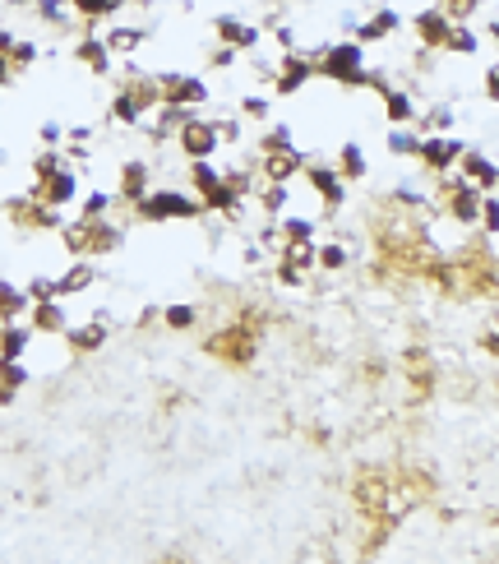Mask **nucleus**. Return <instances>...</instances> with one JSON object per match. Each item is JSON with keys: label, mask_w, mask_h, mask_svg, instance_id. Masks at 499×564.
<instances>
[{"label": "nucleus", "mask_w": 499, "mask_h": 564, "mask_svg": "<svg viewBox=\"0 0 499 564\" xmlns=\"http://www.w3.org/2000/svg\"><path fill=\"white\" fill-rule=\"evenodd\" d=\"M278 282H282V287H305V269H296V264H287V259H278Z\"/></svg>", "instance_id": "nucleus-48"}, {"label": "nucleus", "mask_w": 499, "mask_h": 564, "mask_svg": "<svg viewBox=\"0 0 499 564\" xmlns=\"http://www.w3.org/2000/svg\"><path fill=\"white\" fill-rule=\"evenodd\" d=\"M236 60H241V51H236V47H226V42H218V51L208 56V65H213V70H232Z\"/></svg>", "instance_id": "nucleus-47"}, {"label": "nucleus", "mask_w": 499, "mask_h": 564, "mask_svg": "<svg viewBox=\"0 0 499 564\" xmlns=\"http://www.w3.org/2000/svg\"><path fill=\"white\" fill-rule=\"evenodd\" d=\"M162 324L176 329V333H190V329L199 324V306H190V301H176V306L162 310Z\"/></svg>", "instance_id": "nucleus-30"}, {"label": "nucleus", "mask_w": 499, "mask_h": 564, "mask_svg": "<svg viewBox=\"0 0 499 564\" xmlns=\"http://www.w3.org/2000/svg\"><path fill=\"white\" fill-rule=\"evenodd\" d=\"M203 213H208V209H203L199 194L172 190V186H153V190L134 204V217H143V223H199Z\"/></svg>", "instance_id": "nucleus-1"}, {"label": "nucleus", "mask_w": 499, "mask_h": 564, "mask_svg": "<svg viewBox=\"0 0 499 564\" xmlns=\"http://www.w3.org/2000/svg\"><path fill=\"white\" fill-rule=\"evenodd\" d=\"M56 282H60V296H79V292H88L93 282H97V264H93V255H79L74 264H70L65 273H60Z\"/></svg>", "instance_id": "nucleus-18"}, {"label": "nucleus", "mask_w": 499, "mask_h": 564, "mask_svg": "<svg viewBox=\"0 0 499 564\" xmlns=\"http://www.w3.org/2000/svg\"><path fill=\"white\" fill-rule=\"evenodd\" d=\"M278 232H282V240H315V223L310 217H282Z\"/></svg>", "instance_id": "nucleus-41"}, {"label": "nucleus", "mask_w": 499, "mask_h": 564, "mask_svg": "<svg viewBox=\"0 0 499 564\" xmlns=\"http://www.w3.org/2000/svg\"><path fill=\"white\" fill-rule=\"evenodd\" d=\"M403 24H407V19H403L398 10H374V14L365 19V24H357L351 33H357V42L365 47V42H384V37H393Z\"/></svg>", "instance_id": "nucleus-14"}, {"label": "nucleus", "mask_w": 499, "mask_h": 564, "mask_svg": "<svg viewBox=\"0 0 499 564\" xmlns=\"http://www.w3.org/2000/svg\"><path fill=\"white\" fill-rule=\"evenodd\" d=\"M416 130H421V134L453 130V103H440V107H430V111H416Z\"/></svg>", "instance_id": "nucleus-29"}, {"label": "nucleus", "mask_w": 499, "mask_h": 564, "mask_svg": "<svg viewBox=\"0 0 499 564\" xmlns=\"http://www.w3.org/2000/svg\"><path fill=\"white\" fill-rule=\"evenodd\" d=\"M33 10H37L42 24H51V28H60V33L74 24V19H70V0H37Z\"/></svg>", "instance_id": "nucleus-32"}, {"label": "nucleus", "mask_w": 499, "mask_h": 564, "mask_svg": "<svg viewBox=\"0 0 499 564\" xmlns=\"http://www.w3.org/2000/svg\"><path fill=\"white\" fill-rule=\"evenodd\" d=\"M449 19H453V24H467V19L476 14V10H481V0H444V5H440Z\"/></svg>", "instance_id": "nucleus-44"}, {"label": "nucleus", "mask_w": 499, "mask_h": 564, "mask_svg": "<svg viewBox=\"0 0 499 564\" xmlns=\"http://www.w3.org/2000/svg\"><path fill=\"white\" fill-rule=\"evenodd\" d=\"M213 33H218V42L236 47L241 56H245V51H255V47H259V37H264V28H255V24H241L236 14H218V19H213Z\"/></svg>", "instance_id": "nucleus-10"}, {"label": "nucleus", "mask_w": 499, "mask_h": 564, "mask_svg": "<svg viewBox=\"0 0 499 564\" xmlns=\"http://www.w3.org/2000/svg\"><path fill=\"white\" fill-rule=\"evenodd\" d=\"M14 37H19L14 28H5V24H0V51H10V47H14Z\"/></svg>", "instance_id": "nucleus-53"}, {"label": "nucleus", "mask_w": 499, "mask_h": 564, "mask_svg": "<svg viewBox=\"0 0 499 564\" xmlns=\"http://www.w3.org/2000/svg\"><path fill=\"white\" fill-rule=\"evenodd\" d=\"M149 190H153V167H149V163H139V157H134V163H125V167H120L116 204H130V209H134Z\"/></svg>", "instance_id": "nucleus-9"}, {"label": "nucleus", "mask_w": 499, "mask_h": 564, "mask_svg": "<svg viewBox=\"0 0 499 564\" xmlns=\"http://www.w3.org/2000/svg\"><path fill=\"white\" fill-rule=\"evenodd\" d=\"M33 194H37V199H42V204H47V209H70L74 199H79V171L65 163V167H60L56 176L37 180V190H33Z\"/></svg>", "instance_id": "nucleus-8"}, {"label": "nucleus", "mask_w": 499, "mask_h": 564, "mask_svg": "<svg viewBox=\"0 0 499 564\" xmlns=\"http://www.w3.org/2000/svg\"><path fill=\"white\" fill-rule=\"evenodd\" d=\"M384 97V116H388V126H411V120H416V97L407 93V88H384L380 93Z\"/></svg>", "instance_id": "nucleus-21"}, {"label": "nucleus", "mask_w": 499, "mask_h": 564, "mask_svg": "<svg viewBox=\"0 0 499 564\" xmlns=\"http://www.w3.org/2000/svg\"><path fill=\"white\" fill-rule=\"evenodd\" d=\"M120 246H125V227L111 223V213L97 217V223H88V255H93V259H97V255H111V250H120Z\"/></svg>", "instance_id": "nucleus-19"}, {"label": "nucleus", "mask_w": 499, "mask_h": 564, "mask_svg": "<svg viewBox=\"0 0 499 564\" xmlns=\"http://www.w3.org/2000/svg\"><path fill=\"white\" fill-rule=\"evenodd\" d=\"M28 324H33V333H65L70 319H65V310H60V296L56 301H33Z\"/></svg>", "instance_id": "nucleus-17"}, {"label": "nucleus", "mask_w": 499, "mask_h": 564, "mask_svg": "<svg viewBox=\"0 0 499 564\" xmlns=\"http://www.w3.org/2000/svg\"><path fill=\"white\" fill-rule=\"evenodd\" d=\"M268 28H273V37H278L282 51H296V33H291V24H273V19H268Z\"/></svg>", "instance_id": "nucleus-49"}, {"label": "nucleus", "mask_w": 499, "mask_h": 564, "mask_svg": "<svg viewBox=\"0 0 499 564\" xmlns=\"http://www.w3.org/2000/svg\"><path fill=\"white\" fill-rule=\"evenodd\" d=\"M74 56H79V65H88L97 79H107L111 70H116V56H111V47L107 42H102V33H83L79 37V42H74Z\"/></svg>", "instance_id": "nucleus-11"}, {"label": "nucleus", "mask_w": 499, "mask_h": 564, "mask_svg": "<svg viewBox=\"0 0 499 564\" xmlns=\"http://www.w3.org/2000/svg\"><path fill=\"white\" fill-rule=\"evenodd\" d=\"M268 111H273V97H268V93H245V97H241V116L268 120Z\"/></svg>", "instance_id": "nucleus-40"}, {"label": "nucleus", "mask_w": 499, "mask_h": 564, "mask_svg": "<svg viewBox=\"0 0 499 564\" xmlns=\"http://www.w3.org/2000/svg\"><path fill=\"white\" fill-rule=\"evenodd\" d=\"M28 301H56L60 296V282L51 278V273H37V278H28Z\"/></svg>", "instance_id": "nucleus-39"}, {"label": "nucleus", "mask_w": 499, "mask_h": 564, "mask_svg": "<svg viewBox=\"0 0 499 564\" xmlns=\"http://www.w3.org/2000/svg\"><path fill=\"white\" fill-rule=\"evenodd\" d=\"M259 149H264V153H282V149H296V144H291V126H273V130H268V134L259 139Z\"/></svg>", "instance_id": "nucleus-43"}, {"label": "nucleus", "mask_w": 499, "mask_h": 564, "mask_svg": "<svg viewBox=\"0 0 499 564\" xmlns=\"http://www.w3.org/2000/svg\"><path fill=\"white\" fill-rule=\"evenodd\" d=\"M218 126V139L222 144H241V134H245V126H241V116H226V120H213Z\"/></svg>", "instance_id": "nucleus-46"}, {"label": "nucleus", "mask_w": 499, "mask_h": 564, "mask_svg": "<svg viewBox=\"0 0 499 564\" xmlns=\"http://www.w3.org/2000/svg\"><path fill=\"white\" fill-rule=\"evenodd\" d=\"M301 176L315 186V194H319V204L328 209V213H338L342 204H347V180H342V171L338 167H324V163H305L301 167Z\"/></svg>", "instance_id": "nucleus-7"}, {"label": "nucleus", "mask_w": 499, "mask_h": 564, "mask_svg": "<svg viewBox=\"0 0 499 564\" xmlns=\"http://www.w3.org/2000/svg\"><path fill=\"white\" fill-rule=\"evenodd\" d=\"M143 37H149V28H134V24H111L107 33H102V42L111 47V56H134Z\"/></svg>", "instance_id": "nucleus-22"}, {"label": "nucleus", "mask_w": 499, "mask_h": 564, "mask_svg": "<svg viewBox=\"0 0 499 564\" xmlns=\"http://www.w3.org/2000/svg\"><path fill=\"white\" fill-rule=\"evenodd\" d=\"M411 24H416V37H421V47H426V51H444L453 19H449L440 5H434V10H421V14L411 19Z\"/></svg>", "instance_id": "nucleus-12"}, {"label": "nucleus", "mask_w": 499, "mask_h": 564, "mask_svg": "<svg viewBox=\"0 0 499 564\" xmlns=\"http://www.w3.org/2000/svg\"><path fill=\"white\" fill-rule=\"evenodd\" d=\"M241 204H245V194H241L236 186H226V180L203 194V209H208V213H218V217H236Z\"/></svg>", "instance_id": "nucleus-23"}, {"label": "nucleus", "mask_w": 499, "mask_h": 564, "mask_svg": "<svg viewBox=\"0 0 499 564\" xmlns=\"http://www.w3.org/2000/svg\"><path fill=\"white\" fill-rule=\"evenodd\" d=\"M467 153V144L457 134H421V144H416V163H421L430 176H444V171H453L457 167V157Z\"/></svg>", "instance_id": "nucleus-4"}, {"label": "nucleus", "mask_w": 499, "mask_h": 564, "mask_svg": "<svg viewBox=\"0 0 499 564\" xmlns=\"http://www.w3.org/2000/svg\"><path fill=\"white\" fill-rule=\"evenodd\" d=\"M111 209H116V194H107V190H93V194L79 204V223H97V217H107Z\"/></svg>", "instance_id": "nucleus-34"}, {"label": "nucleus", "mask_w": 499, "mask_h": 564, "mask_svg": "<svg viewBox=\"0 0 499 564\" xmlns=\"http://www.w3.org/2000/svg\"><path fill=\"white\" fill-rule=\"evenodd\" d=\"M185 176H190V190L203 199L213 186H222V167L213 163V157H190V167H185Z\"/></svg>", "instance_id": "nucleus-24"}, {"label": "nucleus", "mask_w": 499, "mask_h": 564, "mask_svg": "<svg viewBox=\"0 0 499 564\" xmlns=\"http://www.w3.org/2000/svg\"><path fill=\"white\" fill-rule=\"evenodd\" d=\"M19 389H28L24 361H0V408H5V402H14Z\"/></svg>", "instance_id": "nucleus-25"}, {"label": "nucleus", "mask_w": 499, "mask_h": 564, "mask_svg": "<svg viewBox=\"0 0 499 564\" xmlns=\"http://www.w3.org/2000/svg\"><path fill=\"white\" fill-rule=\"evenodd\" d=\"M5 84H14V65H10V56L0 51V88H5Z\"/></svg>", "instance_id": "nucleus-52"}, {"label": "nucleus", "mask_w": 499, "mask_h": 564, "mask_svg": "<svg viewBox=\"0 0 499 564\" xmlns=\"http://www.w3.org/2000/svg\"><path fill=\"white\" fill-rule=\"evenodd\" d=\"M176 144H180V153H185V163H190V157H213V153L222 149V139H218V126H213V120L195 116V120H185V126L176 130Z\"/></svg>", "instance_id": "nucleus-6"}, {"label": "nucleus", "mask_w": 499, "mask_h": 564, "mask_svg": "<svg viewBox=\"0 0 499 564\" xmlns=\"http://www.w3.org/2000/svg\"><path fill=\"white\" fill-rule=\"evenodd\" d=\"M107 333H111V324H102V319H88V324H70L65 338L70 342V352H79V356H88V352H97L102 342H107Z\"/></svg>", "instance_id": "nucleus-16"}, {"label": "nucleus", "mask_w": 499, "mask_h": 564, "mask_svg": "<svg viewBox=\"0 0 499 564\" xmlns=\"http://www.w3.org/2000/svg\"><path fill=\"white\" fill-rule=\"evenodd\" d=\"M153 84H157V103H172V107H203V103H213V88H208L199 74L162 70V74H153Z\"/></svg>", "instance_id": "nucleus-3"}, {"label": "nucleus", "mask_w": 499, "mask_h": 564, "mask_svg": "<svg viewBox=\"0 0 499 564\" xmlns=\"http://www.w3.org/2000/svg\"><path fill=\"white\" fill-rule=\"evenodd\" d=\"M60 236H65V250L79 259V255H88V223H79V217H74V223H65V227H60Z\"/></svg>", "instance_id": "nucleus-38"}, {"label": "nucleus", "mask_w": 499, "mask_h": 564, "mask_svg": "<svg viewBox=\"0 0 499 564\" xmlns=\"http://www.w3.org/2000/svg\"><path fill=\"white\" fill-rule=\"evenodd\" d=\"M5 56H10V65H14V74H19V70H28V65H37V56H42V47H37V42H28V37H14V47H10Z\"/></svg>", "instance_id": "nucleus-36"}, {"label": "nucleus", "mask_w": 499, "mask_h": 564, "mask_svg": "<svg viewBox=\"0 0 499 564\" xmlns=\"http://www.w3.org/2000/svg\"><path fill=\"white\" fill-rule=\"evenodd\" d=\"M476 227H486V236H499V194L495 190L481 194V223Z\"/></svg>", "instance_id": "nucleus-42"}, {"label": "nucleus", "mask_w": 499, "mask_h": 564, "mask_svg": "<svg viewBox=\"0 0 499 564\" xmlns=\"http://www.w3.org/2000/svg\"><path fill=\"white\" fill-rule=\"evenodd\" d=\"M255 199H259V209H264L268 217H278V213L287 209V199H291V190L282 186V180H259V190H255Z\"/></svg>", "instance_id": "nucleus-28"}, {"label": "nucleus", "mask_w": 499, "mask_h": 564, "mask_svg": "<svg viewBox=\"0 0 499 564\" xmlns=\"http://www.w3.org/2000/svg\"><path fill=\"white\" fill-rule=\"evenodd\" d=\"M444 51H449V56H476V51H481V37H476L467 24H453V28H449Z\"/></svg>", "instance_id": "nucleus-31"}, {"label": "nucleus", "mask_w": 499, "mask_h": 564, "mask_svg": "<svg viewBox=\"0 0 499 564\" xmlns=\"http://www.w3.org/2000/svg\"><path fill=\"white\" fill-rule=\"evenodd\" d=\"M416 144H421V130H407V126L388 130V153L393 157H416Z\"/></svg>", "instance_id": "nucleus-35"}, {"label": "nucleus", "mask_w": 499, "mask_h": 564, "mask_svg": "<svg viewBox=\"0 0 499 564\" xmlns=\"http://www.w3.org/2000/svg\"><path fill=\"white\" fill-rule=\"evenodd\" d=\"M60 167H65V153H60V149H42V153L33 157V180H47V176H56Z\"/></svg>", "instance_id": "nucleus-37"}, {"label": "nucleus", "mask_w": 499, "mask_h": 564, "mask_svg": "<svg viewBox=\"0 0 499 564\" xmlns=\"http://www.w3.org/2000/svg\"><path fill=\"white\" fill-rule=\"evenodd\" d=\"M319 70H315V56H301V51H287L278 65H273V97H291V93H301L310 79H315Z\"/></svg>", "instance_id": "nucleus-5"}, {"label": "nucleus", "mask_w": 499, "mask_h": 564, "mask_svg": "<svg viewBox=\"0 0 499 564\" xmlns=\"http://www.w3.org/2000/svg\"><path fill=\"white\" fill-rule=\"evenodd\" d=\"M486 97H490V103H499V65L486 70Z\"/></svg>", "instance_id": "nucleus-51"}, {"label": "nucleus", "mask_w": 499, "mask_h": 564, "mask_svg": "<svg viewBox=\"0 0 499 564\" xmlns=\"http://www.w3.org/2000/svg\"><path fill=\"white\" fill-rule=\"evenodd\" d=\"M338 171H342V180H365V171H370L365 149H361V144H342V153H338Z\"/></svg>", "instance_id": "nucleus-27"}, {"label": "nucleus", "mask_w": 499, "mask_h": 564, "mask_svg": "<svg viewBox=\"0 0 499 564\" xmlns=\"http://www.w3.org/2000/svg\"><path fill=\"white\" fill-rule=\"evenodd\" d=\"M65 144H93V126H65Z\"/></svg>", "instance_id": "nucleus-50"}, {"label": "nucleus", "mask_w": 499, "mask_h": 564, "mask_svg": "<svg viewBox=\"0 0 499 564\" xmlns=\"http://www.w3.org/2000/svg\"><path fill=\"white\" fill-rule=\"evenodd\" d=\"M315 70L324 79H333V84L342 88H365V47L357 42V37H347V42H333L315 56Z\"/></svg>", "instance_id": "nucleus-2"}, {"label": "nucleus", "mask_w": 499, "mask_h": 564, "mask_svg": "<svg viewBox=\"0 0 499 564\" xmlns=\"http://www.w3.org/2000/svg\"><path fill=\"white\" fill-rule=\"evenodd\" d=\"M10 5H14V10H28V5H37V0H10Z\"/></svg>", "instance_id": "nucleus-54"}, {"label": "nucleus", "mask_w": 499, "mask_h": 564, "mask_svg": "<svg viewBox=\"0 0 499 564\" xmlns=\"http://www.w3.org/2000/svg\"><path fill=\"white\" fill-rule=\"evenodd\" d=\"M457 171H463V176L472 180V186H481V190H495V186H499V163H495L490 153L472 149V144H467V153H463V157H457Z\"/></svg>", "instance_id": "nucleus-13"}, {"label": "nucleus", "mask_w": 499, "mask_h": 564, "mask_svg": "<svg viewBox=\"0 0 499 564\" xmlns=\"http://www.w3.org/2000/svg\"><path fill=\"white\" fill-rule=\"evenodd\" d=\"M28 342H33V324H19V319L0 324V361H24Z\"/></svg>", "instance_id": "nucleus-20"}, {"label": "nucleus", "mask_w": 499, "mask_h": 564, "mask_svg": "<svg viewBox=\"0 0 499 564\" xmlns=\"http://www.w3.org/2000/svg\"><path fill=\"white\" fill-rule=\"evenodd\" d=\"M301 167H305V153L301 149H282V153H264V167H259V180H287L291 176H301Z\"/></svg>", "instance_id": "nucleus-15"}, {"label": "nucleus", "mask_w": 499, "mask_h": 564, "mask_svg": "<svg viewBox=\"0 0 499 564\" xmlns=\"http://www.w3.org/2000/svg\"><path fill=\"white\" fill-rule=\"evenodd\" d=\"M125 5H130V0H70V10L83 19V24H102V19H111Z\"/></svg>", "instance_id": "nucleus-26"}, {"label": "nucleus", "mask_w": 499, "mask_h": 564, "mask_svg": "<svg viewBox=\"0 0 499 564\" xmlns=\"http://www.w3.org/2000/svg\"><path fill=\"white\" fill-rule=\"evenodd\" d=\"M347 246H342V240H324V246H319V259H315V269L319 273H342L347 269Z\"/></svg>", "instance_id": "nucleus-33"}, {"label": "nucleus", "mask_w": 499, "mask_h": 564, "mask_svg": "<svg viewBox=\"0 0 499 564\" xmlns=\"http://www.w3.org/2000/svg\"><path fill=\"white\" fill-rule=\"evenodd\" d=\"M37 139H42V149H60V144H65V126H60V120H42Z\"/></svg>", "instance_id": "nucleus-45"}]
</instances>
